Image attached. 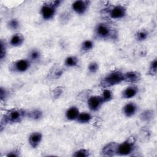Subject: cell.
<instances>
[{
	"instance_id": "6da1fadb",
	"label": "cell",
	"mask_w": 157,
	"mask_h": 157,
	"mask_svg": "<svg viewBox=\"0 0 157 157\" xmlns=\"http://www.w3.org/2000/svg\"><path fill=\"white\" fill-rule=\"evenodd\" d=\"M96 36L101 39H113L116 37L115 30L106 23H98L94 29Z\"/></svg>"
},
{
	"instance_id": "7a4b0ae2",
	"label": "cell",
	"mask_w": 157,
	"mask_h": 157,
	"mask_svg": "<svg viewBox=\"0 0 157 157\" xmlns=\"http://www.w3.org/2000/svg\"><path fill=\"white\" fill-rule=\"evenodd\" d=\"M61 1H53L45 2L41 7L40 13L42 18L45 20H52L56 12V9L61 4Z\"/></svg>"
},
{
	"instance_id": "3957f363",
	"label": "cell",
	"mask_w": 157,
	"mask_h": 157,
	"mask_svg": "<svg viewBox=\"0 0 157 157\" xmlns=\"http://www.w3.org/2000/svg\"><path fill=\"white\" fill-rule=\"evenodd\" d=\"M27 115V112L20 109H12L4 114L2 121L5 124L20 123Z\"/></svg>"
},
{
	"instance_id": "277c9868",
	"label": "cell",
	"mask_w": 157,
	"mask_h": 157,
	"mask_svg": "<svg viewBox=\"0 0 157 157\" xmlns=\"http://www.w3.org/2000/svg\"><path fill=\"white\" fill-rule=\"evenodd\" d=\"M123 82H124V74L121 71H116L104 77L101 81V85L104 87H110L118 85Z\"/></svg>"
},
{
	"instance_id": "5b68a950",
	"label": "cell",
	"mask_w": 157,
	"mask_h": 157,
	"mask_svg": "<svg viewBox=\"0 0 157 157\" xmlns=\"http://www.w3.org/2000/svg\"><path fill=\"white\" fill-rule=\"evenodd\" d=\"M135 140L131 137L123 142L118 144L117 155L121 156H126L131 154L135 148Z\"/></svg>"
},
{
	"instance_id": "8992f818",
	"label": "cell",
	"mask_w": 157,
	"mask_h": 157,
	"mask_svg": "<svg viewBox=\"0 0 157 157\" xmlns=\"http://www.w3.org/2000/svg\"><path fill=\"white\" fill-rule=\"evenodd\" d=\"M107 13L109 17L113 20H120L123 18L127 14L126 8L121 4L113 6L109 8Z\"/></svg>"
},
{
	"instance_id": "52a82bcc",
	"label": "cell",
	"mask_w": 157,
	"mask_h": 157,
	"mask_svg": "<svg viewBox=\"0 0 157 157\" xmlns=\"http://www.w3.org/2000/svg\"><path fill=\"white\" fill-rule=\"evenodd\" d=\"M31 66V61L27 59H21L14 61L10 66V70L15 72L23 73L28 71Z\"/></svg>"
},
{
	"instance_id": "ba28073f",
	"label": "cell",
	"mask_w": 157,
	"mask_h": 157,
	"mask_svg": "<svg viewBox=\"0 0 157 157\" xmlns=\"http://www.w3.org/2000/svg\"><path fill=\"white\" fill-rule=\"evenodd\" d=\"M90 1L86 0H77L72 4V9L75 13L82 15L85 14L89 9Z\"/></svg>"
},
{
	"instance_id": "9c48e42d",
	"label": "cell",
	"mask_w": 157,
	"mask_h": 157,
	"mask_svg": "<svg viewBox=\"0 0 157 157\" xmlns=\"http://www.w3.org/2000/svg\"><path fill=\"white\" fill-rule=\"evenodd\" d=\"M104 103L101 96H91L87 101L88 107L93 112L98 111Z\"/></svg>"
},
{
	"instance_id": "30bf717a",
	"label": "cell",
	"mask_w": 157,
	"mask_h": 157,
	"mask_svg": "<svg viewBox=\"0 0 157 157\" xmlns=\"http://www.w3.org/2000/svg\"><path fill=\"white\" fill-rule=\"evenodd\" d=\"M118 144L116 142H110L104 146L102 150V153L105 156H113L117 154Z\"/></svg>"
},
{
	"instance_id": "8fae6325",
	"label": "cell",
	"mask_w": 157,
	"mask_h": 157,
	"mask_svg": "<svg viewBox=\"0 0 157 157\" xmlns=\"http://www.w3.org/2000/svg\"><path fill=\"white\" fill-rule=\"evenodd\" d=\"M42 134L40 132H33L29 136V144L33 148H36L41 142Z\"/></svg>"
},
{
	"instance_id": "7c38bea8",
	"label": "cell",
	"mask_w": 157,
	"mask_h": 157,
	"mask_svg": "<svg viewBox=\"0 0 157 157\" xmlns=\"http://www.w3.org/2000/svg\"><path fill=\"white\" fill-rule=\"evenodd\" d=\"M137 110V105L134 102L126 104L123 108V112L126 117H131L135 115Z\"/></svg>"
},
{
	"instance_id": "4fadbf2b",
	"label": "cell",
	"mask_w": 157,
	"mask_h": 157,
	"mask_svg": "<svg viewBox=\"0 0 157 157\" xmlns=\"http://www.w3.org/2000/svg\"><path fill=\"white\" fill-rule=\"evenodd\" d=\"M140 79V74L136 71H129L124 74V82L136 83Z\"/></svg>"
},
{
	"instance_id": "5bb4252c",
	"label": "cell",
	"mask_w": 157,
	"mask_h": 157,
	"mask_svg": "<svg viewBox=\"0 0 157 157\" xmlns=\"http://www.w3.org/2000/svg\"><path fill=\"white\" fill-rule=\"evenodd\" d=\"M138 93V88L131 86L126 88L121 93V97L123 99H131L134 98Z\"/></svg>"
},
{
	"instance_id": "9a60e30c",
	"label": "cell",
	"mask_w": 157,
	"mask_h": 157,
	"mask_svg": "<svg viewBox=\"0 0 157 157\" xmlns=\"http://www.w3.org/2000/svg\"><path fill=\"white\" fill-rule=\"evenodd\" d=\"M80 113L78 109L75 106H72L67 109L65 113L66 118L70 121L76 120Z\"/></svg>"
},
{
	"instance_id": "2e32d148",
	"label": "cell",
	"mask_w": 157,
	"mask_h": 157,
	"mask_svg": "<svg viewBox=\"0 0 157 157\" xmlns=\"http://www.w3.org/2000/svg\"><path fill=\"white\" fill-rule=\"evenodd\" d=\"M25 38L21 34L16 33L13 34L10 39V44L12 47H19L23 43Z\"/></svg>"
},
{
	"instance_id": "e0dca14e",
	"label": "cell",
	"mask_w": 157,
	"mask_h": 157,
	"mask_svg": "<svg viewBox=\"0 0 157 157\" xmlns=\"http://www.w3.org/2000/svg\"><path fill=\"white\" fill-rule=\"evenodd\" d=\"M92 119V116L90 113L88 112H82L80 113L77 120L78 123H82V124H86L90 122V121Z\"/></svg>"
},
{
	"instance_id": "ac0fdd59",
	"label": "cell",
	"mask_w": 157,
	"mask_h": 157,
	"mask_svg": "<svg viewBox=\"0 0 157 157\" xmlns=\"http://www.w3.org/2000/svg\"><path fill=\"white\" fill-rule=\"evenodd\" d=\"M43 113L39 109H34L27 112V115L31 119L34 120H39L42 117Z\"/></svg>"
},
{
	"instance_id": "d6986e66",
	"label": "cell",
	"mask_w": 157,
	"mask_h": 157,
	"mask_svg": "<svg viewBox=\"0 0 157 157\" xmlns=\"http://www.w3.org/2000/svg\"><path fill=\"white\" fill-rule=\"evenodd\" d=\"M78 58L75 56H69L67 57L64 61V64L69 67H75L78 64Z\"/></svg>"
},
{
	"instance_id": "ffe728a7",
	"label": "cell",
	"mask_w": 157,
	"mask_h": 157,
	"mask_svg": "<svg viewBox=\"0 0 157 157\" xmlns=\"http://www.w3.org/2000/svg\"><path fill=\"white\" fill-rule=\"evenodd\" d=\"M101 96L104 102H109L113 98V93L110 90L105 89L102 91V93Z\"/></svg>"
},
{
	"instance_id": "44dd1931",
	"label": "cell",
	"mask_w": 157,
	"mask_h": 157,
	"mask_svg": "<svg viewBox=\"0 0 157 157\" xmlns=\"http://www.w3.org/2000/svg\"><path fill=\"white\" fill-rule=\"evenodd\" d=\"M94 47V43L90 40H86L83 41L81 45V49L83 52H88L91 50Z\"/></svg>"
},
{
	"instance_id": "7402d4cb",
	"label": "cell",
	"mask_w": 157,
	"mask_h": 157,
	"mask_svg": "<svg viewBox=\"0 0 157 157\" xmlns=\"http://www.w3.org/2000/svg\"><path fill=\"white\" fill-rule=\"evenodd\" d=\"M40 52L39 50L37 49H33L32 50L30 53H29V59L30 61H38L40 58Z\"/></svg>"
},
{
	"instance_id": "603a6c76",
	"label": "cell",
	"mask_w": 157,
	"mask_h": 157,
	"mask_svg": "<svg viewBox=\"0 0 157 157\" xmlns=\"http://www.w3.org/2000/svg\"><path fill=\"white\" fill-rule=\"evenodd\" d=\"M7 26L11 30H17L20 27V23L16 18L10 19L7 23Z\"/></svg>"
},
{
	"instance_id": "cb8c5ba5",
	"label": "cell",
	"mask_w": 157,
	"mask_h": 157,
	"mask_svg": "<svg viewBox=\"0 0 157 157\" xmlns=\"http://www.w3.org/2000/svg\"><path fill=\"white\" fill-rule=\"evenodd\" d=\"M7 55V45L5 41L2 39L1 40V52H0V59L1 61H2L6 58Z\"/></svg>"
},
{
	"instance_id": "d4e9b609",
	"label": "cell",
	"mask_w": 157,
	"mask_h": 157,
	"mask_svg": "<svg viewBox=\"0 0 157 157\" xmlns=\"http://www.w3.org/2000/svg\"><path fill=\"white\" fill-rule=\"evenodd\" d=\"M148 36V33L147 31L145 30H140L137 33L136 37L137 40L143 41L147 39Z\"/></svg>"
},
{
	"instance_id": "484cf974",
	"label": "cell",
	"mask_w": 157,
	"mask_h": 157,
	"mask_svg": "<svg viewBox=\"0 0 157 157\" xmlns=\"http://www.w3.org/2000/svg\"><path fill=\"white\" fill-rule=\"evenodd\" d=\"M156 71H157V61H156V59H154L150 63L148 73L151 75H156Z\"/></svg>"
},
{
	"instance_id": "4316f807",
	"label": "cell",
	"mask_w": 157,
	"mask_h": 157,
	"mask_svg": "<svg viewBox=\"0 0 157 157\" xmlns=\"http://www.w3.org/2000/svg\"><path fill=\"white\" fill-rule=\"evenodd\" d=\"M90 155L89 151L86 149H80L73 154L74 156L75 157H87Z\"/></svg>"
},
{
	"instance_id": "83f0119b",
	"label": "cell",
	"mask_w": 157,
	"mask_h": 157,
	"mask_svg": "<svg viewBox=\"0 0 157 157\" xmlns=\"http://www.w3.org/2000/svg\"><path fill=\"white\" fill-rule=\"evenodd\" d=\"M153 117V112L151 110H145L140 115V118L143 120H149Z\"/></svg>"
},
{
	"instance_id": "f1b7e54d",
	"label": "cell",
	"mask_w": 157,
	"mask_h": 157,
	"mask_svg": "<svg viewBox=\"0 0 157 157\" xmlns=\"http://www.w3.org/2000/svg\"><path fill=\"white\" fill-rule=\"evenodd\" d=\"M88 71H89V72L90 73L94 74V73H96L98 71V69H99V65L96 62H92V63H90V64L88 65Z\"/></svg>"
},
{
	"instance_id": "f546056e",
	"label": "cell",
	"mask_w": 157,
	"mask_h": 157,
	"mask_svg": "<svg viewBox=\"0 0 157 157\" xmlns=\"http://www.w3.org/2000/svg\"><path fill=\"white\" fill-rule=\"evenodd\" d=\"M7 95H8L7 91L5 89V88H3L1 86L0 88V98L1 101H2L3 100H5Z\"/></svg>"
},
{
	"instance_id": "4dcf8cb0",
	"label": "cell",
	"mask_w": 157,
	"mask_h": 157,
	"mask_svg": "<svg viewBox=\"0 0 157 157\" xmlns=\"http://www.w3.org/2000/svg\"><path fill=\"white\" fill-rule=\"evenodd\" d=\"M63 93V90L61 89V88H57L55 91H54V93H53V96L55 98H58L61 93Z\"/></svg>"
},
{
	"instance_id": "1f68e13d",
	"label": "cell",
	"mask_w": 157,
	"mask_h": 157,
	"mask_svg": "<svg viewBox=\"0 0 157 157\" xmlns=\"http://www.w3.org/2000/svg\"><path fill=\"white\" fill-rule=\"evenodd\" d=\"M7 156H18V152L17 151V150H13V151H9L8 153V154L7 155Z\"/></svg>"
}]
</instances>
